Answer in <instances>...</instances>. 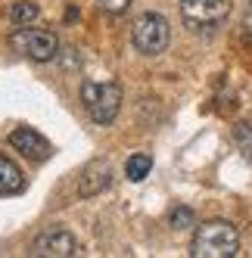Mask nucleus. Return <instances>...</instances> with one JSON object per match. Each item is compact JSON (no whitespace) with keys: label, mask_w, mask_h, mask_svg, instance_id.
<instances>
[{"label":"nucleus","mask_w":252,"mask_h":258,"mask_svg":"<svg viewBox=\"0 0 252 258\" xmlns=\"http://www.w3.org/2000/svg\"><path fill=\"white\" fill-rule=\"evenodd\" d=\"M38 16H41V7L31 4V0H19V4L10 7V22L13 25H31Z\"/></svg>","instance_id":"11"},{"label":"nucleus","mask_w":252,"mask_h":258,"mask_svg":"<svg viewBox=\"0 0 252 258\" xmlns=\"http://www.w3.org/2000/svg\"><path fill=\"white\" fill-rule=\"evenodd\" d=\"M100 4V10L103 13H109V16H121L124 10L131 7V0H97Z\"/></svg>","instance_id":"14"},{"label":"nucleus","mask_w":252,"mask_h":258,"mask_svg":"<svg viewBox=\"0 0 252 258\" xmlns=\"http://www.w3.org/2000/svg\"><path fill=\"white\" fill-rule=\"evenodd\" d=\"M131 44L143 56H159L171 44V25L162 13H143L131 25Z\"/></svg>","instance_id":"3"},{"label":"nucleus","mask_w":252,"mask_h":258,"mask_svg":"<svg viewBox=\"0 0 252 258\" xmlns=\"http://www.w3.org/2000/svg\"><path fill=\"white\" fill-rule=\"evenodd\" d=\"M243 34L246 41H252V0L246 4V13H243Z\"/></svg>","instance_id":"15"},{"label":"nucleus","mask_w":252,"mask_h":258,"mask_svg":"<svg viewBox=\"0 0 252 258\" xmlns=\"http://www.w3.org/2000/svg\"><path fill=\"white\" fill-rule=\"evenodd\" d=\"M121 84L118 81H84L81 84V103L87 109L91 121L112 124L121 109Z\"/></svg>","instance_id":"2"},{"label":"nucleus","mask_w":252,"mask_h":258,"mask_svg":"<svg viewBox=\"0 0 252 258\" xmlns=\"http://www.w3.org/2000/svg\"><path fill=\"white\" fill-rule=\"evenodd\" d=\"M10 44H13V50H19L22 56L34 59V62H50L59 53L56 34L47 31V28H25V25H19V31L10 38Z\"/></svg>","instance_id":"4"},{"label":"nucleus","mask_w":252,"mask_h":258,"mask_svg":"<svg viewBox=\"0 0 252 258\" xmlns=\"http://www.w3.org/2000/svg\"><path fill=\"white\" fill-rule=\"evenodd\" d=\"M171 227H177V230L193 227V209H187V206L174 209V212H171Z\"/></svg>","instance_id":"13"},{"label":"nucleus","mask_w":252,"mask_h":258,"mask_svg":"<svg viewBox=\"0 0 252 258\" xmlns=\"http://www.w3.org/2000/svg\"><path fill=\"white\" fill-rule=\"evenodd\" d=\"M109 183H112V165L106 159H94V162H87L84 171H81L78 196H84V199L100 196L103 190H109Z\"/></svg>","instance_id":"8"},{"label":"nucleus","mask_w":252,"mask_h":258,"mask_svg":"<svg viewBox=\"0 0 252 258\" xmlns=\"http://www.w3.org/2000/svg\"><path fill=\"white\" fill-rule=\"evenodd\" d=\"M25 190V174L13 159L0 156V196H16Z\"/></svg>","instance_id":"9"},{"label":"nucleus","mask_w":252,"mask_h":258,"mask_svg":"<svg viewBox=\"0 0 252 258\" xmlns=\"http://www.w3.org/2000/svg\"><path fill=\"white\" fill-rule=\"evenodd\" d=\"M78 252H81L78 239L62 227H50L34 239V255H41V258H72Z\"/></svg>","instance_id":"6"},{"label":"nucleus","mask_w":252,"mask_h":258,"mask_svg":"<svg viewBox=\"0 0 252 258\" xmlns=\"http://www.w3.org/2000/svg\"><path fill=\"white\" fill-rule=\"evenodd\" d=\"M240 252V230L230 221H206L193 233V258H233Z\"/></svg>","instance_id":"1"},{"label":"nucleus","mask_w":252,"mask_h":258,"mask_svg":"<svg viewBox=\"0 0 252 258\" xmlns=\"http://www.w3.org/2000/svg\"><path fill=\"white\" fill-rule=\"evenodd\" d=\"M10 146H13L16 153H22L25 159H31V162H44V159H50V153H53L50 140L41 137L34 127H16V131L10 134Z\"/></svg>","instance_id":"7"},{"label":"nucleus","mask_w":252,"mask_h":258,"mask_svg":"<svg viewBox=\"0 0 252 258\" xmlns=\"http://www.w3.org/2000/svg\"><path fill=\"white\" fill-rule=\"evenodd\" d=\"M233 143L240 146L243 159L252 165V121H237L233 124Z\"/></svg>","instance_id":"12"},{"label":"nucleus","mask_w":252,"mask_h":258,"mask_svg":"<svg viewBox=\"0 0 252 258\" xmlns=\"http://www.w3.org/2000/svg\"><path fill=\"white\" fill-rule=\"evenodd\" d=\"M150 168H153V156L150 153H134L128 162H124V177L137 183V180H143L150 174Z\"/></svg>","instance_id":"10"},{"label":"nucleus","mask_w":252,"mask_h":258,"mask_svg":"<svg viewBox=\"0 0 252 258\" xmlns=\"http://www.w3.org/2000/svg\"><path fill=\"white\" fill-rule=\"evenodd\" d=\"M233 10V0H181V19L187 28L221 25Z\"/></svg>","instance_id":"5"}]
</instances>
